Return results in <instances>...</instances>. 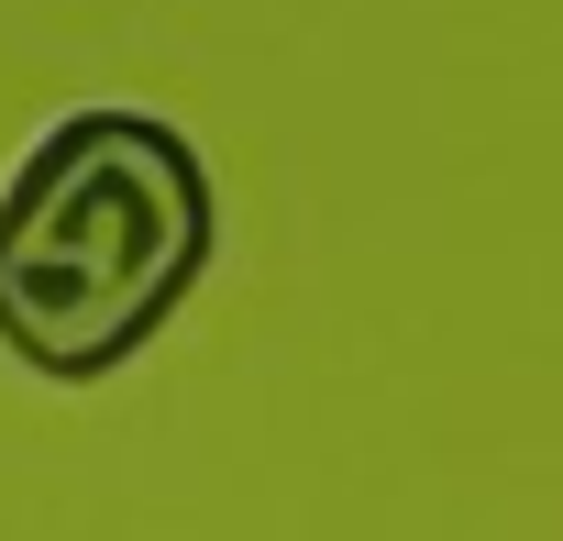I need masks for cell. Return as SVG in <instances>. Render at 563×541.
<instances>
[{
	"mask_svg": "<svg viewBox=\"0 0 563 541\" xmlns=\"http://www.w3.org/2000/svg\"><path fill=\"white\" fill-rule=\"evenodd\" d=\"M221 188L166 111L89 100L0 177V354L45 387L122 376L210 277Z\"/></svg>",
	"mask_w": 563,
	"mask_h": 541,
	"instance_id": "1",
	"label": "cell"
}]
</instances>
